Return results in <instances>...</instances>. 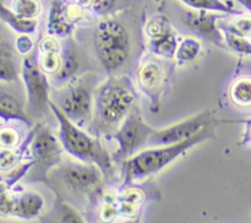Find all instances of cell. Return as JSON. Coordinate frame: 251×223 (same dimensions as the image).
Masks as SVG:
<instances>
[{
    "label": "cell",
    "mask_w": 251,
    "mask_h": 223,
    "mask_svg": "<svg viewBox=\"0 0 251 223\" xmlns=\"http://www.w3.org/2000/svg\"><path fill=\"white\" fill-rule=\"evenodd\" d=\"M137 104L136 87L127 76H109L97 86L91 130L96 136L115 132Z\"/></svg>",
    "instance_id": "6da1fadb"
},
{
    "label": "cell",
    "mask_w": 251,
    "mask_h": 223,
    "mask_svg": "<svg viewBox=\"0 0 251 223\" xmlns=\"http://www.w3.org/2000/svg\"><path fill=\"white\" fill-rule=\"evenodd\" d=\"M215 137L211 125L206 126L200 132L190 139L181 141L179 144L168 145V146H156L154 149H141L134 156L123 162V186L132 185L144 179L156 175L159 172L173 163L179 157L186 154V152L196 145Z\"/></svg>",
    "instance_id": "7a4b0ae2"
},
{
    "label": "cell",
    "mask_w": 251,
    "mask_h": 223,
    "mask_svg": "<svg viewBox=\"0 0 251 223\" xmlns=\"http://www.w3.org/2000/svg\"><path fill=\"white\" fill-rule=\"evenodd\" d=\"M50 112L55 117L59 125L58 137L64 151L71 157L85 163H93L102 169L104 178L114 173V161L107 149L103 146L100 137L91 135L82 127L74 124L60 109L50 102Z\"/></svg>",
    "instance_id": "3957f363"
},
{
    "label": "cell",
    "mask_w": 251,
    "mask_h": 223,
    "mask_svg": "<svg viewBox=\"0 0 251 223\" xmlns=\"http://www.w3.org/2000/svg\"><path fill=\"white\" fill-rule=\"evenodd\" d=\"M97 86V76L93 74L74 77L50 96L51 102L74 124L80 127L90 126Z\"/></svg>",
    "instance_id": "277c9868"
},
{
    "label": "cell",
    "mask_w": 251,
    "mask_h": 223,
    "mask_svg": "<svg viewBox=\"0 0 251 223\" xmlns=\"http://www.w3.org/2000/svg\"><path fill=\"white\" fill-rule=\"evenodd\" d=\"M95 49L98 61L108 74L120 70L130 54V39L125 27L113 19L100 21L95 32Z\"/></svg>",
    "instance_id": "5b68a950"
},
{
    "label": "cell",
    "mask_w": 251,
    "mask_h": 223,
    "mask_svg": "<svg viewBox=\"0 0 251 223\" xmlns=\"http://www.w3.org/2000/svg\"><path fill=\"white\" fill-rule=\"evenodd\" d=\"M29 151H31L33 166L27 174V181L49 180V171H53L63 162V146L59 137L44 124L37 125L29 137Z\"/></svg>",
    "instance_id": "8992f818"
},
{
    "label": "cell",
    "mask_w": 251,
    "mask_h": 223,
    "mask_svg": "<svg viewBox=\"0 0 251 223\" xmlns=\"http://www.w3.org/2000/svg\"><path fill=\"white\" fill-rule=\"evenodd\" d=\"M53 178L64 190L74 198H92L100 190V184L104 179L102 169L93 163L75 161L61 162L53 169Z\"/></svg>",
    "instance_id": "52a82bcc"
},
{
    "label": "cell",
    "mask_w": 251,
    "mask_h": 223,
    "mask_svg": "<svg viewBox=\"0 0 251 223\" xmlns=\"http://www.w3.org/2000/svg\"><path fill=\"white\" fill-rule=\"evenodd\" d=\"M156 129L150 126L142 119L141 112H140L139 103L132 108L124 122L122 123L118 130L110 135L113 140L118 144V151L115 158L119 162L126 161L136 152L141 151L144 145L149 144L150 137Z\"/></svg>",
    "instance_id": "ba28073f"
},
{
    "label": "cell",
    "mask_w": 251,
    "mask_h": 223,
    "mask_svg": "<svg viewBox=\"0 0 251 223\" xmlns=\"http://www.w3.org/2000/svg\"><path fill=\"white\" fill-rule=\"evenodd\" d=\"M21 76L27 93V108L31 114L43 117L50 109V87L48 76L32 56H25L21 64Z\"/></svg>",
    "instance_id": "9c48e42d"
},
{
    "label": "cell",
    "mask_w": 251,
    "mask_h": 223,
    "mask_svg": "<svg viewBox=\"0 0 251 223\" xmlns=\"http://www.w3.org/2000/svg\"><path fill=\"white\" fill-rule=\"evenodd\" d=\"M208 125H212V114L210 112H201L171 126L156 130L150 137L149 144L154 145V146H168V145L179 144L195 136L198 132H200Z\"/></svg>",
    "instance_id": "30bf717a"
},
{
    "label": "cell",
    "mask_w": 251,
    "mask_h": 223,
    "mask_svg": "<svg viewBox=\"0 0 251 223\" xmlns=\"http://www.w3.org/2000/svg\"><path fill=\"white\" fill-rule=\"evenodd\" d=\"M166 70L157 60H146L136 71V85L142 93L151 99L152 110L157 112L161 96L166 87Z\"/></svg>",
    "instance_id": "8fae6325"
},
{
    "label": "cell",
    "mask_w": 251,
    "mask_h": 223,
    "mask_svg": "<svg viewBox=\"0 0 251 223\" xmlns=\"http://www.w3.org/2000/svg\"><path fill=\"white\" fill-rule=\"evenodd\" d=\"M46 206L43 196L34 190H24L12 194V207L10 217L32 221L42 215Z\"/></svg>",
    "instance_id": "7c38bea8"
},
{
    "label": "cell",
    "mask_w": 251,
    "mask_h": 223,
    "mask_svg": "<svg viewBox=\"0 0 251 223\" xmlns=\"http://www.w3.org/2000/svg\"><path fill=\"white\" fill-rule=\"evenodd\" d=\"M119 198L120 218L124 220H134L141 216V207L146 202L147 195L136 184L123 186L122 190L118 191Z\"/></svg>",
    "instance_id": "4fadbf2b"
},
{
    "label": "cell",
    "mask_w": 251,
    "mask_h": 223,
    "mask_svg": "<svg viewBox=\"0 0 251 223\" xmlns=\"http://www.w3.org/2000/svg\"><path fill=\"white\" fill-rule=\"evenodd\" d=\"M0 119L9 123L21 122L26 125H31V119L25 110L21 100L11 92L0 88Z\"/></svg>",
    "instance_id": "5bb4252c"
},
{
    "label": "cell",
    "mask_w": 251,
    "mask_h": 223,
    "mask_svg": "<svg viewBox=\"0 0 251 223\" xmlns=\"http://www.w3.org/2000/svg\"><path fill=\"white\" fill-rule=\"evenodd\" d=\"M21 68H19L16 55L11 44L0 33V82L17 81Z\"/></svg>",
    "instance_id": "9a60e30c"
},
{
    "label": "cell",
    "mask_w": 251,
    "mask_h": 223,
    "mask_svg": "<svg viewBox=\"0 0 251 223\" xmlns=\"http://www.w3.org/2000/svg\"><path fill=\"white\" fill-rule=\"evenodd\" d=\"M97 218L100 223H117L120 218L119 198L118 191L113 189H104L98 194Z\"/></svg>",
    "instance_id": "2e32d148"
},
{
    "label": "cell",
    "mask_w": 251,
    "mask_h": 223,
    "mask_svg": "<svg viewBox=\"0 0 251 223\" xmlns=\"http://www.w3.org/2000/svg\"><path fill=\"white\" fill-rule=\"evenodd\" d=\"M44 223H86V221L73 203L58 198Z\"/></svg>",
    "instance_id": "e0dca14e"
},
{
    "label": "cell",
    "mask_w": 251,
    "mask_h": 223,
    "mask_svg": "<svg viewBox=\"0 0 251 223\" xmlns=\"http://www.w3.org/2000/svg\"><path fill=\"white\" fill-rule=\"evenodd\" d=\"M215 20L212 15L205 14H188L186 16V25L193 29L198 31L202 36L207 37L208 39L213 41L215 43L220 44L221 36L215 27Z\"/></svg>",
    "instance_id": "ac0fdd59"
},
{
    "label": "cell",
    "mask_w": 251,
    "mask_h": 223,
    "mask_svg": "<svg viewBox=\"0 0 251 223\" xmlns=\"http://www.w3.org/2000/svg\"><path fill=\"white\" fill-rule=\"evenodd\" d=\"M228 93L230 100L238 107H251V77L243 76L233 81Z\"/></svg>",
    "instance_id": "d6986e66"
},
{
    "label": "cell",
    "mask_w": 251,
    "mask_h": 223,
    "mask_svg": "<svg viewBox=\"0 0 251 223\" xmlns=\"http://www.w3.org/2000/svg\"><path fill=\"white\" fill-rule=\"evenodd\" d=\"M0 20L9 25L12 29L22 34H28L36 29V21L34 20H25L17 16L11 10L6 9L2 4H0Z\"/></svg>",
    "instance_id": "ffe728a7"
},
{
    "label": "cell",
    "mask_w": 251,
    "mask_h": 223,
    "mask_svg": "<svg viewBox=\"0 0 251 223\" xmlns=\"http://www.w3.org/2000/svg\"><path fill=\"white\" fill-rule=\"evenodd\" d=\"M152 49L157 55L164 56V58H173L176 53V37L169 31L161 36L154 37L152 38Z\"/></svg>",
    "instance_id": "44dd1931"
},
{
    "label": "cell",
    "mask_w": 251,
    "mask_h": 223,
    "mask_svg": "<svg viewBox=\"0 0 251 223\" xmlns=\"http://www.w3.org/2000/svg\"><path fill=\"white\" fill-rule=\"evenodd\" d=\"M39 0H12L11 11L25 20H33L41 14Z\"/></svg>",
    "instance_id": "7402d4cb"
},
{
    "label": "cell",
    "mask_w": 251,
    "mask_h": 223,
    "mask_svg": "<svg viewBox=\"0 0 251 223\" xmlns=\"http://www.w3.org/2000/svg\"><path fill=\"white\" fill-rule=\"evenodd\" d=\"M22 153L17 149H0V172L1 173H11L19 168L21 162Z\"/></svg>",
    "instance_id": "603a6c76"
},
{
    "label": "cell",
    "mask_w": 251,
    "mask_h": 223,
    "mask_svg": "<svg viewBox=\"0 0 251 223\" xmlns=\"http://www.w3.org/2000/svg\"><path fill=\"white\" fill-rule=\"evenodd\" d=\"M201 50V44L196 39L188 38L176 48V59L180 64L195 60Z\"/></svg>",
    "instance_id": "cb8c5ba5"
},
{
    "label": "cell",
    "mask_w": 251,
    "mask_h": 223,
    "mask_svg": "<svg viewBox=\"0 0 251 223\" xmlns=\"http://www.w3.org/2000/svg\"><path fill=\"white\" fill-rule=\"evenodd\" d=\"M39 68L48 75V74H56L60 70L61 58L59 51H41L38 58Z\"/></svg>",
    "instance_id": "d4e9b609"
},
{
    "label": "cell",
    "mask_w": 251,
    "mask_h": 223,
    "mask_svg": "<svg viewBox=\"0 0 251 223\" xmlns=\"http://www.w3.org/2000/svg\"><path fill=\"white\" fill-rule=\"evenodd\" d=\"M228 33L248 38L251 36V16H240L233 20L227 26Z\"/></svg>",
    "instance_id": "484cf974"
},
{
    "label": "cell",
    "mask_w": 251,
    "mask_h": 223,
    "mask_svg": "<svg viewBox=\"0 0 251 223\" xmlns=\"http://www.w3.org/2000/svg\"><path fill=\"white\" fill-rule=\"evenodd\" d=\"M21 142V136L15 127H0V149H17Z\"/></svg>",
    "instance_id": "4316f807"
},
{
    "label": "cell",
    "mask_w": 251,
    "mask_h": 223,
    "mask_svg": "<svg viewBox=\"0 0 251 223\" xmlns=\"http://www.w3.org/2000/svg\"><path fill=\"white\" fill-rule=\"evenodd\" d=\"M181 1L185 2L189 6L200 10H215V11L225 12L232 11V7L226 5L221 0H181Z\"/></svg>",
    "instance_id": "83f0119b"
},
{
    "label": "cell",
    "mask_w": 251,
    "mask_h": 223,
    "mask_svg": "<svg viewBox=\"0 0 251 223\" xmlns=\"http://www.w3.org/2000/svg\"><path fill=\"white\" fill-rule=\"evenodd\" d=\"M226 39H227L228 46H229L233 50L237 51V53L239 54H244V55L251 56V43L247 38L234 36V34L228 33L227 32Z\"/></svg>",
    "instance_id": "f1b7e54d"
},
{
    "label": "cell",
    "mask_w": 251,
    "mask_h": 223,
    "mask_svg": "<svg viewBox=\"0 0 251 223\" xmlns=\"http://www.w3.org/2000/svg\"><path fill=\"white\" fill-rule=\"evenodd\" d=\"M32 47H33V43H32L31 38L27 34H21L16 39V49L20 54L26 55V54H28L31 51Z\"/></svg>",
    "instance_id": "f546056e"
},
{
    "label": "cell",
    "mask_w": 251,
    "mask_h": 223,
    "mask_svg": "<svg viewBox=\"0 0 251 223\" xmlns=\"http://www.w3.org/2000/svg\"><path fill=\"white\" fill-rule=\"evenodd\" d=\"M238 1H239L243 6H245L248 10L251 11V0H238Z\"/></svg>",
    "instance_id": "4dcf8cb0"
},
{
    "label": "cell",
    "mask_w": 251,
    "mask_h": 223,
    "mask_svg": "<svg viewBox=\"0 0 251 223\" xmlns=\"http://www.w3.org/2000/svg\"><path fill=\"white\" fill-rule=\"evenodd\" d=\"M120 223H141V216H139L137 218H134V220H124Z\"/></svg>",
    "instance_id": "1f68e13d"
}]
</instances>
